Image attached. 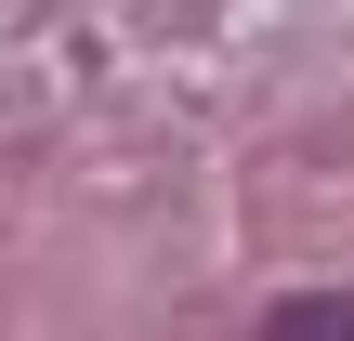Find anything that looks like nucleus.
<instances>
[{"label":"nucleus","instance_id":"f257e3e1","mask_svg":"<svg viewBox=\"0 0 354 341\" xmlns=\"http://www.w3.org/2000/svg\"><path fill=\"white\" fill-rule=\"evenodd\" d=\"M263 341H354V289H289V302H263Z\"/></svg>","mask_w":354,"mask_h":341}]
</instances>
